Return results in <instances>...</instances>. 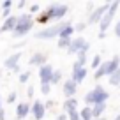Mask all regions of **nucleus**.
<instances>
[{"mask_svg": "<svg viewBox=\"0 0 120 120\" xmlns=\"http://www.w3.org/2000/svg\"><path fill=\"white\" fill-rule=\"evenodd\" d=\"M53 106H55V102H53V101H48V102H46V109L53 108Z\"/></svg>", "mask_w": 120, "mask_h": 120, "instance_id": "38", "label": "nucleus"}, {"mask_svg": "<svg viewBox=\"0 0 120 120\" xmlns=\"http://www.w3.org/2000/svg\"><path fill=\"white\" fill-rule=\"evenodd\" d=\"M108 99H109L108 90H106L102 85H95L90 92H86V94H85L83 101H85L86 106H95V104H106Z\"/></svg>", "mask_w": 120, "mask_h": 120, "instance_id": "1", "label": "nucleus"}, {"mask_svg": "<svg viewBox=\"0 0 120 120\" xmlns=\"http://www.w3.org/2000/svg\"><path fill=\"white\" fill-rule=\"evenodd\" d=\"M51 83H41V94L42 95H49V92H51Z\"/></svg>", "mask_w": 120, "mask_h": 120, "instance_id": "25", "label": "nucleus"}, {"mask_svg": "<svg viewBox=\"0 0 120 120\" xmlns=\"http://www.w3.org/2000/svg\"><path fill=\"white\" fill-rule=\"evenodd\" d=\"M26 97H28V99H34V86H32V85L26 86Z\"/></svg>", "mask_w": 120, "mask_h": 120, "instance_id": "33", "label": "nucleus"}, {"mask_svg": "<svg viewBox=\"0 0 120 120\" xmlns=\"http://www.w3.org/2000/svg\"><path fill=\"white\" fill-rule=\"evenodd\" d=\"M16 99H18V94H16L14 90H12L11 94L7 95V102H9V104H12V102H16Z\"/></svg>", "mask_w": 120, "mask_h": 120, "instance_id": "29", "label": "nucleus"}, {"mask_svg": "<svg viewBox=\"0 0 120 120\" xmlns=\"http://www.w3.org/2000/svg\"><path fill=\"white\" fill-rule=\"evenodd\" d=\"M86 44H88V41H86V39L76 37V39H72V42H71V46H69L67 53H69V55H78L79 51H83V49H85Z\"/></svg>", "mask_w": 120, "mask_h": 120, "instance_id": "9", "label": "nucleus"}, {"mask_svg": "<svg viewBox=\"0 0 120 120\" xmlns=\"http://www.w3.org/2000/svg\"><path fill=\"white\" fill-rule=\"evenodd\" d=\"M28 115H32V104H28V102H19V104L16 106V118L25 120Z\"/></svg>", "mask_w": 120, "mask_h": 120, "instance_id": "12", "label": "nucleus"}, {"mask_svg": "<svg viewBox=\"0 0 120 120\" xmlns=\"http://www.w3.org/2000/svg\"><path fill=\"white\" fill-rule=\"evenodd\" d=\"M62 92H64V97H65V99H72V97L76 95V92H78V85H76V83L69 78L67 81L62 83Z\"/></svg>", "mask_w": 120, "mask_h": 120, "instance_id": "11", "label": "nucleus"}, {"mask_svg": "<svg viewBox=\"0 0 120 120\" xmlns=\"http://www.w3.org/2000/svg\"><path fill=\"white\" fill-rule=\"evenodd\" d=\"M12 7V0H4L2 2V11H9Z\"/></svg>", "mask_w": 120, "mask_h": 120, "instance_id": "30", "label": "nucleus"}, {"mask_svg": "<svg viewBox=\"0 0 120 120\" xmlns=\"http://www.w3.org/2000/svg\"><path fill=\"white\" fill-rule=\"evenodd\" d=\"M25 5H26V2H25V0H21V2H18V4H16V7H18V9H23Z\"/></svg>", "mask_w": 120, "mask_h": 120, "instance_id": "36", "label": "nucleus"}, {"mask_svg": "<svg viewBox=\"0 0 120 120\" xmlns=\"http://www.w3.org/2000/svg\"><path fill=\"white\" fill-rule=\"evenodd\" d=\"M86 25H88L86 21H79V23H76V25H74V30H76V32L79 34V32H83V30L86 28Z\"/></svg>", "mask_w": 120, "mask_h": 120, "instance_id": "26", "label": "nucleus"}, {"mask_svg": "<svg viewBox=\"0 0 120 120\" xmlns=\"http://www.w3.org/2000/svg\"><path fill=\"white\" fill-rule=\"evenodd\" d=\"M72 39H58V42H56V46L62 49H69V46H71Z\"/></svg>", "mask_w": 120, "mask_h": 120, "instance_id": "21", "label": "nucleus"}, {"mask_svg": "<svg viewBox=\"0 0 120 120\" xmlns=\"http://www.w3.org/2000/svg\"><path fill=\"white\" fill-rule=\"evenodd\" d=\"M55 120H69V118H67V115H65V113H60V115H56Z\"/></svg>", "mask_w": 120, "mask_h": 120, "instance_id": "34", "label": "nucleus"}, {"mask_svg": "<svg viewBox=\"0 0 120 120\" xmlns=\"http://www.w3.org/2000/svg\"><path fill=\"white\" fill-rule=\"evenodd\" d=\"M86 74H88V69L86 67H74L72 65V71H71V79L76 83V85H81L85 81Z\"/></svg>", "mask_w": 120, "mask_h": 120, "instance_id": "10", "label": "nucleus"}, {"mask_svg": "<svg viewBox=\"0 0 120 120\" xmlns=\"http://www.w3.org/2000/svg\"><path fill=\"white\" fill-rule=\"evenodd\" d=\"M79 116H81V120H94L92 106H83V109H79Z\"/></svg>", "mask_w": 120, "mask_h": 120, "instance_id": "19", "label": "nucleus"}, {"mask_svg": "<svg viewBox=\"0 0 120 120\" xmlns=\"http://www.w3.org/2000/svg\"><path fill=\"white\" fill-rule=\"evenodd\" d=\"M69 21H58L55 23V25L51 26H44L42 30H39V32H35V39H41V41H48V39H58L60 34H62V30L67 26Z\"/></svg>", "mask_w": 120, "mask_h": 120, "instance_id": "2", "label": "nucleus"}, {"mask_svg": "<svg viewBox=\"0 0 120 120\" xmlns=\"http://www.w3.org/2000/svg\"><path fill=\"white\" fill-rule=\"evenodd\" d=\"M21 55H23V53H19V51H18V53H12L11 56H7V58L4 60V67H5V69H9V71H14V69L19 65Z\"/></svg>", "mask_w": 120, "mask_h": 120, "instance_id": "13", "label": "nucleus"}, {"mask_svg": "<svg viewBox=\"0 0 120 120\" xmlns=\"http://www.w3.org/2000/svg\"><path fill=\"white\" fill-rule=\"evenodd\" d=\"M71 111H78V99H65L64 101V113H71Z\"/></svg>", "mask_w": 120, "mask_h": 120, "instance_id": "16", "label": "nucleus"}, {"mask_svg": "<svg viewBox=\"0 0 120 120\" xmlns=\"http://www.w3.org/2000/svg\"><path fill=\"white\" fill-rule=\"evenodd\" d=\"M60 81H62V71L55 69V72H53V78H51V85H58Z\"/></svg>", "mask_w": 120, "mask_h": 120, "instance_id": "23", "label": "nucleus"}, {"mask_svg": "<svg viewBox=\"0 0 120 120\" xmlns=\"http://www.w3.org/2000/svg\"><path fill=\"white\" fill-rule=\"evenodd\" d=\"M46 104L42 101H39V99H35L34 104H32V116H34V120H42L46 116Z\"/></svg>", "mask_w": 120, "mask_h": 120, "instance_id": "7", "label": "nucleus"}, {"mask_svg": "<svg viewBox=\"0 0 120 120\" xmlns=\"http://www.w3.org/2000/svg\"><path fill=\"white\" fill-rule=\"evenodd\" d=\"M113 120H120V115H116V116H115V118H113Z\"/></svg>", "mask_w": 120, "mask_h": 120, "instance_id": "39", "label": "nucleus"}, {"mask_svg": "<svg viewBox=\"0 0 120 120\" xmlns=\"http://www.w3.org/2000/svg\"><path fill=\"white\" fill-rule=\"evenodd\" d=\"M32 28H34V16L28 14V12H23V14L18 16V26L12 32V35L14 37H23L28 32H32Z\"/></svg>", "mask_w": 120, "mask_h": 120, "instance_id": "3", "label": "nucleus"}, {"mask_svg": "<svg viewBox=\"0 0 120 120\" xmlns=\"http://www.w3.org/2000/svg\"><path fill=\"white\" fill-rule=\"evenodd\" d=\"M67 115L69 120H81V116H79V109L78 111H71V113H65Z\"/></svg>", "mask_w": 120, "mask_h": 120, "instance_id": "27", "label": "nucleus"}, {"mask_svg": "<svg viewBox=\"0 0 120 120\" xmlns=\"http://www.w3.org/2000/svg\"><path fill=\"white\" fill-rule=\"evenodd\" d=\"M74 25H71V23H67V26H65L64 30H62V34H60L58 39H72V34H74Z\"/></svg>", "mask_w": 120, "mask_h": 120, "instance_id": "18", "label": "nucleus"}, {"mask_svg": "<svg viewBox=\"0 0 120 120\" xmlns=\"http://www.w3.org/2000/svg\"><path fill=\"white\" fill-rule=\"evenodd\" d=\"M113 34H115L116 37H120V19L115 23V26H113Z\"/></svg>", "mask_w": 120, "mask_h": 120, "instance_id": "32", "label": "nucleus"}, {"mask_svg": "<svg viewBox=\"0 0 120 120\" xmlns=\"http://www.w3.org/2000/svg\"><path fill=\"white\" fill-rule=\"evenodd\" d=\"M16 26H18V16H11V18L4 19L2 26H0V34H4V32H14Z\"/></svg>", "mask_w": 120, "mask_h": 120, "instance_id": "15", "label": "nucleus"}, {"mask_svg": "<svg viewBox=\"0 0 120 120\" xmlns=\"http://www.w3.org/2000/svg\"><path fill=\"white\" fill-rule=\"evenodd\" d=\"M49 19H48V16H46V12H42V14H39L37 16V23H41V25H46Z\"/></svg>", "mask_w": 120, "mask_h": 120, "instance_id": "28", "label": "nucleus"}, {"mask_svg": "<svg viewBox=\"0 0 120 120\" xmlns=\"http://www.w3.org/2000/svg\"><path fill=\"white\" fill-rule=\"evenodd\" d=\"M86 9H88V14L94 12V2H88V4H86Z\"/></svg>", "mask_w": 120, "mask_h": 120, "instance_id": "35", "label": "nucleus"}, {"mask_svg": "<svg viewBox=\"0 0 120 120\" xmlns=\"http://www.w3.org/2000/svg\"><path fill=\"white\" fill-rule=\"evenodd\" d=\"M53 72H55V67L49 64L42 65V67H39L37 74H39V79H41V83H51V78H53Z\"/></svg>", "mask_w": 120, "mask_h": 120, "instance_id": "8", "label": "nucleus"}, {"mask_svg": "<svg viewBox=\"0 0 120 120\" xmlns=\"http://www.w3.org/2000/svg\"><path fill=\"white\" fill-rule=\"evenodd\" d=\"M44 12H46V16H48L49 21H53V19H55V21H58V19H62V18L69 12V7H67L65 4H51Z\"/></svg>", "mask_w": 120, "mask_h": 120, "instance_id": "5", "label": "nucleus"}, {"mask_svg": "<svg viewBox=\"0 0 120 120\" xmlns=\"http://www.w3.org/2000/svg\"><path fill=\"white\" fill-rule=\"evenodd\" d=\"M101 64H102V56L101 55H94V58H92V69L97 71V69L101 67Z\"/></svg>", "mask_w": 120, "mask_h": 120, "instance_id": "22", "label": "nucleus"}, {"mask_svg": "<svg viewBox=\"0 0 120 120\" xmlns=\"http://www.w3.org/2000/svg\"><path fill=\"white\" fill-rule=\"evenodd\" d=\"M48 64V55L46 53H34L28 58V65H35V67H42Z\"/></svg>", "mask_w": 120, "mask_h": 120, "instance_id": "14", "label": "nucleus"}, {"mask_svg": "<svg viewBox=\"0 0 120 120\" xmlns=\"http://www.w3.org/2000/svg\"><path fill=\"white\" fill-rule=\"evenodd\" d=\"M109 5H111V2H104V4H101L99 7H95L94 12H90V14H88L86 23H88V25H99V23L102 21V18H104V14L108 12Z\"/></svg>", "mask_w": 120, "mask_h": 120, "instance_id": "6", "label": "nucleus"}, {"mask_svg": "<svg viewBox=\"0 0 120 120\" xmlns=\"http://www.w3.org/2000/svg\"><path fill=\"white\" fill-rule=\"evenodd\" d=\"M118 7H120V2H111V5H109V9H108V12L104 14V18H102V21L99 23V32L101 34H106L109 30V26H111V21H113V18H115V14H116V11H118Z\"/></svg>", "mask_w": 120, "mask_h": 120, "instance_id": "4", "label": "nucleus"}, {"mask_svg": "<svg viewBox=\"0 0 120 120\" xmlns=\"http://www.w3.org/2000/svg\"><path fill=\"white\" fill-rule=\"evenodd\" d=\"M0 108H2V97H0Z\"/></svg>", "mask_w": 120, "mask_h": 120, "instance_id": "40", "label": "nucleus"}, {"mask_svg": "<svg viewBox=\"0 0 120 120\" xmlns=\"http://www.w3.org/2000/svg\"><path fill=\"white\" fill-rule=\"evenodd\" d=\"M0 120H5V111H4V108H0Z\"/></svg>", "mask_w": 120, "mask_h": 120, "instance_id": "37", "label": "nucleus"}, {"mask_svg": "<svg viewBox=\"0 0 120 120\" xmlns=\"http://www.w3.org/2000/svg\"><path fill=\"white\" fill-rule=\"evenodd\" d=\"M109 85H113V86H118L120 85V69H118V71H115L111 76H109Z\"/></svg>", "mask_w": 120, "mask_h": 120, "instance_id": "20", "label": "nucleus"}, {"mask_svg": "<svg viewBox=\"0 0 120 120\" xmlns=\"http://www.w3.org/2000/svg\"><path fill=\"white\" fill-rule=\"evenodd\" d=\"M106 111V104H95L92 106V115H94V120L102 118V113Z\"/></svg>", "mask_w": 120, "mask_h": 120, "instance_id": "17", "label": "nucleus"}, {"mask_svg": "<svg viewBox=\"0 0 120 120\" xmlns=\"http://www.w3.org/2000/svg\"><path fill=\"white\" fill-rule=\"evenodd\" d=\"M39 9H41V5H39V4H32V5H30V9H28V14H32V16H34L35 12L39 11Z\"/></svg>", "mask_w": 120, "mask_h": 120, "instance_id": "31", "label": "nucleus"}, {"mask_svg": "<svg viewBox=\"0 0 120 120\" xmlns=\"http://www.w3.org/2000/svg\"><path fill=\"white\" fill-rule=\"evenodd\" d=\"M30 76H32V72L30 71H25V72H21L19 74V78H18V81L21 83V85H25V83H28V79H30Z\"/></svg>", "mask_w": 120, "mask_h": 120, "instance_id": "24", "label": "nucleus"}]
</instances>
